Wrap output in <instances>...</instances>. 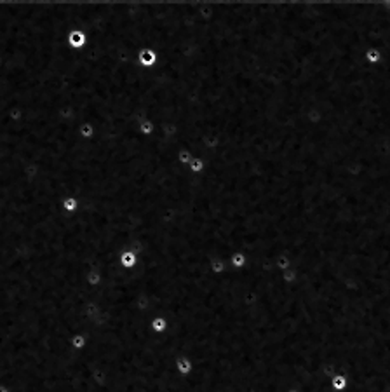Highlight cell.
I'll list each match as a JSON object with an SVG mask.
<instances>
[{"instance_id": "obj_6", "label": "cell", "mask_w": 390, "mask_h": 392, "mask_svg": "<svg viewBox=\"0 0 390 392\" xmlns=\"http://www.w3.org/2000/svg\"><path fill=\"white\" fill-rule=\"evenodd\" d=\"M331 385H333V389H335V391L341 392V391H345V389H347V385H349V378H347V376H345V375H337V376H333Z\"/></svg>"}, {"instance_id": "obj_4", "label": "cell", "mask_w": 390, "mask_h": 392, "mask_svg": "<svg viewBox=\"0 0 390 392\" xmlns=\"http://www.w3.org/2000/svg\"><path fill=\"white\" fill-rule=\"evenodd\" d=\"M68 44H70V47H75V49L84 47V44H86V35H84V32H80V30L70 32V35H68Z\"/></svg>"}, {"instance_id": "obj_8", "label": "cell", "mask_w": 390, "mask_h": 392, "mask_svg": "<svg viewBox=\"0 0 390 392\" xmlns=\"http://www.w3.org/2000/svg\"><path fill=\"white\" fill-rule=\"evenodd\" d=\"M166 326H167V322L164 321V319H155V321L152 322V328L157 331H164L166 330Z\"/></svg>"}, {"instance_id": "obj_9", "label": "cell", "mask_w": 390, "mask_h": 392, "mask_svg": "<svg viewBox=\"0 0 390 392\" xmlns=\"http://www.w3.org/2000/svg\"><path fill=\"white\" fill-rule=\"evenodd\" d=\"M178 370H179V372H183V373H188L192 370V366H190V363H188V361H185V359H179V361H178Z\"/></svg>"}, {"instance_id": "obj_7", "label": "cell", "mask_w": 390, "mask_h": 392, "mask_svg": "<svg viewBox=\"0 0 390 392\" xmlns=\"http://www.w3.org/2000/svg\"><path fill=\"white\" fill-rule=\"evenodd\" d=\"M194 157H195V155L192 154L190 150H187V148H181V150H179V154H178V162L181 164V166H188Z\"/></svg>"}, {"instance_id": "obj_2", "label": "cell", "mask_w": 390, "mask_h": 392, "mask_svg": "<svg viewBox=\"0 0 390 392\" xmlns=\"http://www.w3.org/2000/svg\"><path fill=\"white\" fill-rule=\"evenodd\" d=\"M364 59L368 65H373V67H376V65H380V61H382V51L378 49V47H370V49H366L364 53Z\"/></svg>"}, {"instance_id": "obj_12", "label": "cell", "mask_w": 390, "mask_h": 392, "mask_svg": "<svg viewBox=\"0 0 390 392\" xmlns=\"http://www.w3.org/2000/svg\"><path fill=\"white\" fill-rule=\"evenodd\" d=\"M244 255H242V253H237L235 256H233L232 258V262H233V265H235V267H242V265H244Z\"/></svg>"}, {"instance_id": "obj_10", "label": "cell", "mask_w": 390, "mask_h": 392, "mask_svg": "<svg viewBox=\"0 0 390 392\" xmlns=\"http://www.w3.org/2000/svg\"><path fill=\"white\" fill-rule=\"evenodd\" d=\"M80 133H82V136L91 138V136H92V133H94V127H92L91 124H84V125H82V129H80Z\"/></svg>"}, {"instance_id": "obj_11", "label": "cell", "mask_w": 390, "mask_h": 392, "mask_svg": "<svg viewBox=\"0 0 390 392\" xmlns=\"http://www.w3.org/2000/svg\"><path fill=\"white\" fill-rule=\"evenodd\" d=\"M122 263H124L125 267H131L134 263V255L133 253H125L124 256H122Z\"/></svg>"}, {"instance_id": "obj_5", "label": "cell", "mask_w": 390, "mask_h": 392, "mask_svg": "<svg viewBox=\"0 0 390 392\" xmlns=\"http://www.w3.org/2000/svg\"><path fill=\"white\" fill-rule=\"evenodd\" d=\"M187 167L194 173V175H200V173H204V169H206V162H204L202 157H197V155H195V157L192 159V162L188 164Z\"/></svg>"}, {"instance_id": "obj_3", "label": "cell", "mask_w": 390, "mask_h": 392, "mask_svg": "<svg viewBox=\"0 0 390 392\" xmlns=\"http://www.w3.org/2000/svg\"><path fill=\"white\" fill-rule=\"evenodd\" d=\"M138 131H140V134L145 138H150L155 134V122L150 121V119H143V121H140V124H138Z\"/></svg>"}, {"instance_id": "obj_13", "label": "cell", "mask_w": 390, "mask_h": 392, "mask_svg": "<svg viewBox=\"0 0 390 392\" xmlns=\"http://www.w3.org/2000/svg\"><path fill=\"white\" fill-rule=\"evenodd\" d=\"M65 206H67L68 209H71L75 206V200L73 199H67V200H65Z\"/></svg>"}, {"instance_id": "obj_14", "label": "cell", "mask_w": 390, "mask_h": 392, "mask_svg": "<svg viewBox=\"0 0 390 392\" xmlns=\"http://www.w3.org/2000/svg\"><path fill=\"white\" fill-rule=\"evenodd\" d=\"M289 392H300V391H289Z\"/></svg>"}, {"instance_id": "obj_1", "label": "cell", "mask_w": 390, "mask_h": 392, "mask_svg": "<svg viewBox=\"0 0 390 392\" xmlns=\"http://www.w3.org/2000/svg\"><path fill=\"white\" fill-rule=\"evenodd\" d=\"M138 63L142 68H154L159 63V54L150 47H143L138 54Z\"/></svg>"}]
</instances>
